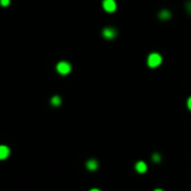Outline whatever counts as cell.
Wrapping results in <instances>:
<instances>
[{
	"instance_id": "cell-7",
	"label": "cell",
	"mask_w": 191,
	"mask_h": 191,
	"mask_svg": "<svg viewBox=\"0 0 191 191\" xmlns=\"http://www.w3.org/2000/svg\"><path fill=\"white\" fill-rule=\"evenodd\" d=\"M86 168H88V170L93 171V170H96L97 168H98V162H97L96 160H88L86 161Z\"/></svg>"
},
{
	"instance_id": "cell-5",
	"label": "cell",
	"mask_w": 191,
	"mask_h": 191,
	"mask_svg": "<svg viewBox=\"0 0 191 191\" xmlns=\"http://www.w3.org/2000/svg\"><path fill=\"white\" fill-rule=\"evenodd\" d=\"M147 164L144 162V161H138V162L135 164V170L138 171V173H140V174H143V173H145L147 171Z\"/></svg>"
},
{
	"instance_id": "cell-2",
	"label": "cell",
	"mask_w": 191,
	"mask_h": 191,
	"mask_svg": "<svg viewBox=\"0 0 191 191\" xmlns=\"http://www.w3.org/2000/svg\"><path fill=\"white\" fill-rule=\"evenodd\" d=\"M56 71L60 73V75H67V73L71 72V64L66 60H62L56 64Z\"/></svg>"
},
{
	"instance_id": "cell-15",
	"label": "cell",
	"mask_w": 191,
	"mask_h": 191,
	"mask_svg": "<svg viewBox=\"0 0 191 191\" xmlns=\"http://www.w3.org/2000/svg\"><path fill=\"white\" fill-rule=\"evenodd\" d=\"M155 191H162V190H161V189H156Z\"/></svg>"
},
{
	"instance_id": "cell-11",
	"label": "cell",
	"mask_w": 191,
	"mask_h": 191,
	"mask_svg": "<svg viewBox=\"0 0 191 191\" xmlns=\"http://www.w3.org/2000/svg\"><path fill=\"white\" fill-rule=\"evenodd\" d=\"M9 3H11V0H0V6L2 7H8Z\"/></svg>"
},
{
	"instance_id": "cell-10",
	"label": "cell",
	"mask_w": 191,
	"mask_h": 191,
	"mask_svg": "<svg viewBox=\"0 0 191 191\" xmlns=\"http://www.w3.org/2000/svg\"><path fill=\"white\" fill-rule=\"evenodd\" d=\"M152 159H153L155 162H160V160H161V156L159 153H155L153 156H152Z\"/></svg>"
},
{
	"instance_id": "cell-4",
	"label": "cell",
	"mask_w": 191,
	"mask_h": 191,
	"mask_svg": "<svg viewBox=\"0 0 191 191\" xmlns=\"http://www.w3.org/2000/svg\"><path fill=\"white\" fill-rule=\"evenodd\" d=\"M102 36H104L106 40H114L117 37V30L114 28H105L102 30Z\"/></svg>"
},
{
	"instance_id": "cell-1",
	"label": "cell",
	"mask_w": 191,
	"mask_h": 191,
	"mask_svg": "<svg viewBox=\"0 0 191 191\" xmlns=\"http://www.w3.org/2000/svg\"><path fill=\"white\" fill-rule=\"evenodd\" d=\"M147 63H148V67L156 68V67H159L161 63H162V56H161L159 52H152V54H149V55H148Z\"/></svg>"
},
{
	"instance_id": "cell-13",
	"label": "cell",
	"mask_w": 191,
	"mask_h": 191,
	"mask_svg": "<svg viewBox=\"0 0 191 191\" xmlns=\"http://www.w3.org/2000/svg\"><path fill=\"white\" fill-rule=\"evenodd\" d=\"M186 7H187V11L191 13V2H190V3H187V6H186Z\"/></svg>"
},
{
	"instance_id": "cell-9",
	"label": "cell",
	"mask_w": 191,
	"mask_h": 191,
	"mask_svg": "<svg viewBox=\"0 0 191 191\" xmlns=\"http://www.w3.org/2000/svg\"><path fill=\"white\" fill-rule=\"evenodd\" d=\"M62 104V100H60V97L59 96H54L52 98H51V105L54 106H59Z\"/></svg>"
},
{
	"instance_id": "cell-12",
	"label": "cell",
	"mask_w": 191,
	"mask_h": 191,
	"mask_svg": "<svg viewBox=\"0 0 191 191\" xmlns=\"http://www.w3.org/2000/svg\"><path fill=\"white\" fill-rule=\"evenodd\" d=\"M187 107H189V110H191V97H189V100H187Z\"/></svg>"
},
{
	"instance_id": "cell-3",
	"label": "cell",
	"mask_w": 191,
	"mask_h": 191,
	"mask_svg": "<svg viewBox=\"0 0 191 191\" xmlns=\"http://www.w3.org/2000/svg\"><path fill=\"white\" fill-rule=\"evenodd\" d=\"M102 7H104V9L106 12H115V9H117V3H115V0H104L102 2Z\"/></svg>"
},
{
	"instance_id": "cell-6",
	"label": "cell",
	"mask_w": 191,
	"mask_h": 191,
	"mask_svg": "<svg viewBox=\"0 0 191 191\" xmlns=\"http://www.w3.org/2000/svg\"><path fill=\"white\" fill-rule=\"evenodd\" d=\"M9 148L7 145H0V160H4L9 156Z\"/></svg>"
},
{
	"instance_id": "cell-8",
	"label": "cell",
	"mask_w": 191,
	"mask_h": 191,
	"mask_svg": "<svg viewBox=\"0 0 191 191\" xmlns=\"http://www.w3.org/2000/svg\"><path fill=\"white\" fill-rule=\"evenodd\" d=\"M171 16V13L168 11V9H162L160 13H159V17L161 18V20H169Z\"/></svg>"
},
{
	"instance_id": "cell-14",
	"label": "cell",
	"mask_w": 191,
	"mask_h": 191,
	"mask_svg": "<svg viewBox=\"0 0 191 191\" xmlns=\"http://www.w3.org/2000/svg\"><path fill=\"white\" fill-rule=\"evenodd\" d=\"M90 191H101V190H98V189H92Z\"/></svg>"
}]
</instances>
